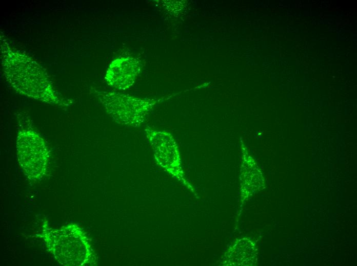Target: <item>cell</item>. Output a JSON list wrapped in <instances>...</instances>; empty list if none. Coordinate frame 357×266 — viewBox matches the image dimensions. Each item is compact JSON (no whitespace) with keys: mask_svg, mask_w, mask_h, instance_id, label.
<instances>
[{"mask_svg":"<svg viewBox=\"0 0 357 266\" xmlns=\"http://www.w3.org/2000/svg\"><path fill=\"white\" fill-rule=\"evenodd\" d=\"M95 93L107 113L116 123L130 127L140 126L146 120L156 101L144 99L114 92Z\"/></svg>","mask_w":357,"mask_h":266,"instance_id":"cell-2","label":"cell"},{"mask_svg":"<svg viewBox=\"0 0 357 266\" xmlns=\"http://www.w3.org/2000/svg\"><path fill=\"white\" fill-rule=\"evenodd\" d=\"M27 57L25 68L18 62L21 66L18 68L10 60L3 58L9 62L3 61L12 65H4V69L6 77L13 88L19 93L36 100L49 104L68 105L57 97L47 75L34 61L32 60L29 67L27 68Z\"/></svg>","mask_w":357,"mask_h":266,"instance_id":"cell-1","label":"cell"},{"mask_svg":"<svg viewBox=\"0 0 357 266\" xmlns=\"http://www.w3.org/2000/svg\"><path fill=\"white\" fill-rule=\"evenodd\" d=\"M16 149L25 174L31 180L42 178L49 159V149L42 136L31 127L23 126L17 132Z\"/></svg>","mask_w":357,"mask_h":266,"instance_id":"cell-3","label":"cell"},{"mask_svg":"<svg viewBox=\"0 0 357 266\" xmlns=\"http://www.w3.org/2000/svg\"><path fill=\"white\" fill-rule=\"evenodd\" d=\"M140 72L138 62L133 58L115 59L109 65L105 79L110 86L119 90L131 87Z\"/></svg>","mask_w":357,"mask_h":266,"instance_id":"cell-4","label":"cell"}]
</instances>
